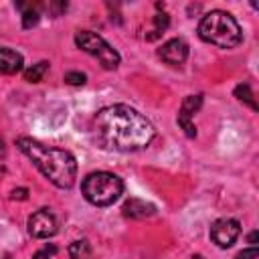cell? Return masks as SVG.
Here are the masks:
<instances>
[{
  "mask_svg": "<svg viewBox=\"0 0 259 259\" xmlns=\"http://www.w3.org/2000/svg\"><path fill=\"white\" fill-rule=\"evenodd\" d=\"M249 243H253V245L257 243V233H255V231H253V233L249 235Z\"/></svg>",
  "mask_w": 259,
  "mask_h": 259,
  "instance_id": "obj_22",
  "label": "cell"
},
{
  "mask_svg": "<svg viewBox=\"0 0 259 259\" xmlns=\"http://www.w3.org/2000/svg\"><path fill=\"white\" fill-rule=\"evenodd\" d=\"M158 55H160V59H162L166 65L178 67V65H182V63L186 61V57H188V45H186V40H182V38H170V40H166V42L162 45V49L158 51Z\"/></svg>",
  "mask_w": 259,
  "mask_h": 259,
  "instance_id": "obj_9",
  "label": "cell"
},
{
  "mask_svg": "<svg viewBox=\"0 0 259 259\" xmlns=\"http://www.w3.org/2000/svg\"><path fill=\"white\" fill-rule=\"evenodd\" d=\"M192 259H204V257H202V255H194Z\"/></svg>",
  "mask_w": 259,
  "mask_h": 259,
  "instance_id": "obj_23",
  "label": "cell"
},
{
  "mask_svg": "<svg viewBox=\"0 0 259 259\" xmlns=\"http://www.w3.org/2000/svg\"><path fill=\"white\" fill-rule=\"evenodd\" d=\"M235 259H259V251H257V247H249V249H243L241 253H237Z\"/></svg>",
  "mask_w": 259,
  "mask_h": 259,
  "instance_id": "obj_20",
  "label": "cell"
},
{
  "mask_svg": "<svg viewBox=\"0 0 259 259\" xmlns=\"http://www.w3.org/2000/svg\"><path fill=\"white\" fill-rule=\"evenodd\" d=\"M16 146L57 188H71L77 178V160L71 152L47 146L32 138H18Z\"/></svg>",
  "mask_w": 259,
  "mask_h": 259,
  "instance_id": "obj_2",
  "label": "cell"
},
{
  "mask_svg": "<svg viewBox=\"0 0 259 259\" xmlns=\"http://www.w3.org/2000/svg\"><path fill=\"white\" fill-rule=\"evenodd\" d=\"M235 97H237L239 101H245L251 109H257V103H255L253 93H251V87H249L247 83H243V85H237V87H235Z\"/></svg>",
  "mask_w": 259,
  "mask_h": 259,
  "instance_id": "obj_16",
  "label": "cell"
},
{
  "mask_svg": "<svg viewBox=\"0 0 259 259\" xmlns=\"http://www.w3.org/2000/svg\"><path fill=\"white\" fill-rule=\"evenodd\" d=\"M123 214L130 219H148L152 214H156V206L152 202H146L142 198H127L121 206Z\"/></svg>",
  "mask_w": 259,
  "mask_h": 259,
  "instance_id": "obj_10",
  "label": "cell"
},
{
  "mask_svg": "<svg viewBox=\"0 0 259 259\" xmlns=\"http://www.w3.org/2000/svg\"><path fill=\"white\" fill-rule=\"evenodd\" d=\"M28 233L34 239H49L57 233V219L51 210L38 208L28 217Z\"/></svg>",
  "mask_w": 259,
  "mask_h": 259,
  "instance_id": "obj_7",
  "label": "cell"
},
{
  "mask_svg": "<svg viewBox=\"0 0 259 259\" xmlns=\"http://www.w3.org/2000/svg\"><path fill=\"white\" fill-rule=\"evenodd\" d=\"M22 65L24 61L20 53L8 47H0V75H14L22 69Z\"/></svg>",
  "mask_w": 259,
  "mask_h": 259,
  "instance_id": "obj_11",
  "label": "cell"
},
{
  "mask_svg": "<svg viewBox=\"0 0 259 259\" xmlns=\"http://www.w3.org/2000/svg\"><path fill=\"white\" fill-rule=\"evenodd\" d=\"M55 253H57V247H55V245H47L45 249L36 251V253L32 255V259H51Z\"/></svg>",
  "mask_w": 259,
  "mask_h": 259,
  "instance_id": "obj_18",
  "label": "cell"
},
{
  "mask_svg": "<svg viewBox=\"0 0 259 259\" xmlns=\"http://www.w3.org/2000/svg\"><path fill=\"white\" fill-rule=\"evenodd\" d=\"M75 45L81 51H85L87 55L95 57L101 63L103 69H115L119 65V61H121L119 55H117V51L109 42H105L99 34H95L91 30H79L75 34Z\"/></svg>",
  "mask_w": 259,
  "mask_h": 259,
  "instance_id": "obj_5",
  "label": "cell"
},
{
  "mask_svg": "<svg viewBox=\"0 0 259 259\" xmlns=\"http://www.w3.org/2000/svg\"><path fill=\"white\" fill-rule=\"evenodd\" d=\"M168 22H170L168 14H156L154 16V28L150 30V34H146V40H156L168 28Z\"/></svg>",
  "mask_w": 259,
  "mask_h": 259,
  "instance_id": "obj_15",
  "label": "cell"
},
{
  "mask_svg": "<svg viewBox=\"0 0 259 259\" xmlns=\"http://www.w3.org/2000/svg\"><path fill=\"white\" fill-rule=\"evenodd\" d=\"M16 8L22 12V26L32 28L40 20V6L36 2H18Z\"/></svg>",
  "mask_w": 259,
  "mask_h": 259,
  "instance_id": "obj_12",
  "label": "cell"
},
{
  "mask_svg": "<svg viewBox=\"0 0 259 259\" xmlns=\"http://www.w3.org/2000/svg\"><path fill=\"white\" fill-rule=\"evenodd\" d=\"M85 81H87V75L85 73H79V71L65 73V83H69V85H83Z\"/></svg>",
  "mask_w": 259,
  "mask_h": 259,
  "instance_id": "obj_17",
  "label": "cell"
},
{
  "mask_svg": "<svg viewBox=\"0 0 259 259\" xmlns=\"http://www.w3.org/2000/svg\"><path fill=\"white\" fill-rule=\"evenodd\" d=\"M2 259H10V257H2Z\"/></svg>",
  "mask_w": 259,
  "mask_h": 259,
  "instance_id": "obj_24",
  "label": "cell"
},
{
  "mask_svg": "<svg viewBox=\"0 0 259 259\" xmlns=\"http://www.w3.org/2000/svg\"><path fill=\"white\" fill-rule=\"evenodd\" d=\"M198 36L219 49H235L241 42L243 32L233 14L225 10H210L198 22Z\"/></svg>",
  "mask_w": 259,
  "mask_h": 259,
  "instance_id": "obj_3",
  "label": "cell"
},
{
  "mask_svg": "<svg viewBox=\"0 0 259 259\" xmlns=\"http://www.w3.org/2000/svg\"><path fill=\"white\" fill-rule=\"evenodd\" d=\"M47 69H49V63H47V61H38L36 65L24 69V81H28V83H38V81L45 77Z\"/></svg>",
  "mask_w": 259,
  "mask_h": 259,
  "instance_id": "obj_14",
  "label": "cell"
},
{
  "mask_svg": "<svg viewBox=\"0 0 259 259\" xmlns=\"http://www.w3.org/2000/svg\"><path fill=\"white\" fill-rule=\"evenodd\" d=\"M12 198L14 200H26L28 198V190L26 188H16V190H12Z\"/></svg>",
  "mask_w": 259,
  "mask_h": 259,
  "instance_id": "obj_21",
  "label": "cell"
},
{
  "mask_svg": "<svg viewBox=\"0 0 259 259\" xmlns=\"http://www.w3.org/2000/svg\"><path fill=\"white\" fill-rule=\"evenodd\" d=\"M81 192L95 206H109L123 194V182L111 172H91L81 182Z\"/></svg>",
  "mask_w": 259,
  "mask_h": 259,
  "instance_id": "obj_4",
  "label": "cell"
},
{
  "mask_svg": "<svg viewBox=\"0 0 259 259\" xmlns=\"http://www.w3.org/2000/svg\"><path fill=\"white\" fill-rule=\"evenodd\" d=\"M47 10H49L51 14H55V16H59L61 12L67 10V2H49V4H47Z\"/></svg>",
  "mask_w": 259,
  "mask_h": 259,
  "instance_id": "obj_19",
  "label": "cell"
},
{
  "mask_svg": "<svg viewBox=\"0 0 259 259\" xmlns=\"http://www.w3.org/2000/svg\"><path fill=\"white\" fill-rule=\"evenodd\" d=\"M69 257L71 259H93V249L87 239H77L69 245Z\"/></svg>",
  "mask_w": 259,
  "mask_h": 259,
  "instance_id": "obj_13",
  "label": "cell"
},
{
  "mask_svg": "<svg viewBox=\"0 0 259 259\" xmlns=\"http://www.w3.org/2000/svg\"><path fill=\"white\" fill-rule=\"evenodd\" d=\"M95 140L115 152H138L150 146L156 136L154 125L130 105L103 107L93 119Z\"/></svg>",
  "mask_w": 259,
  "mask_h": 259,
  "instance_id": "obj_1",
  "label": "cell"
},
{
  "mask_svg": "<svg viewBox=\"0 0 259 259\" xmlns=\"http://www.w3.org/2000/svg\"><path fill=\"white\" fill-rule=\"evenodd\" d=\"M241 235V225L237 219H219L210 225V239L217 247H231Z\"/></svg>",
  "mask_w": 259,
  "mask_h": 259,
  "instance_id": "obj_6",
  "label": "cell"
},
{
  "mask_svg": "<svg viewBox=\"0 0 259 259\" xmlns=\"http://www.w3.org/2000/svg\"><path fill=\"white\" fill-rule=\"evenodd\" d=\"M200 105H202V95L198 93V95H188V97H184V101H182V105H180V111H178V125L184 130V134L188 136V138H194L196 136V127H194V123H192V117H194V113L200 109Z\"/></svg>",
  "mask_w": 259,
  "mask_h": 259,
  "instance_id": "obj_8",
  "label": "cell"
}]
</instances>
